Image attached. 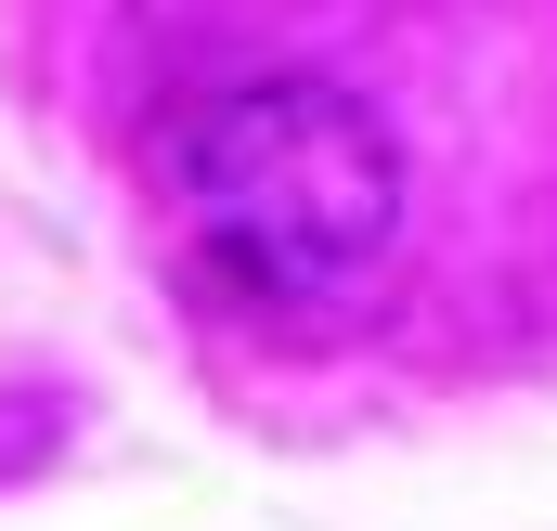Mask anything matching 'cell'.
<instances>
[{"instance_id":"obj_1","label":"cell","mask_w":557,"mask_h":531,"mask_svg":"<svg viewBox=\"0 0 557 531\" xmlns=\"http://www.w3.org/2000/svg\"><path fill=\"white\" fill-rule=\"evenodd\" d=\"M403 221V156L337 78H247L182 143V234L247 311H337Z\"/></svg>"}]
</instances>
